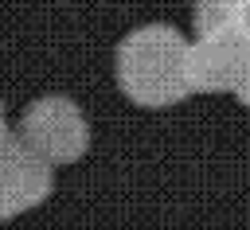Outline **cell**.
Returning <instances> with one entry per match:
<instances>
[{
  "label": "cell",
  "mask_w": 250,
  "mask_h": 230,
  "mask_svg": "<svg viewBox=\"0 0 250 230\" xmlns=\"http://www.w3.org/2000/svg\"><path fill=\"white\" fill-rule=\"evenodd\" d=\"M238 4H242V0H195V12H191L195 35L234 31V23H238Z\"/></svg>",
  "instance_id": "5"
},
{
  "label": "cell",
  "mask_w": 250,
  "mask_h": 230,
  "mask_svg": "<svg viewBox=\"0 0 250 230\" xmlns=\"http://www.w3.org/2000/svg\"><path fill=\"white\" fill-rule=\"evenodd\" d=\"M55 187V164L43 160L16 125L0 136V218H16L31 207H39Z\"/></svg>",
  "instance_id": "3"
},
{
  "label": "cell",
  "mask_w": 250,
  "mask_h": 230,
  "mask_svg": "<svg viewBox=\"0 0 250 230\" xmlns=\"http://www.w3.org/2000/svg\"><path fill=\"white\" fill-rule=\"evenodd\" d=\"M234 31L250 43V0H242V4H238V23H234Z\"/></svg>",
  "instance_id": "6"
},
{
  "label": "cell",
  "mask_w": 250,
  "mask_h": 230,
  "mask_svg": "<svg viewBox=\"0 0 250 230\" xmlns=\"http://www.w3.org/2000/svg\"><path fill=\"white\" fill-rule=\"evenodd\" d=\"M250 66V43L238 31L195 35L188 51V86L191 94H238Z\"/></svg>",
  "instance_id": "4"
},
{
  "label": "cell",
  "mask_w": 250,
  "mask_h": 230,
  "mask_svg": "<svg viewBox=\"0 0 250 230\" xmlns=\"http://www.w3.org/2000/svg\"><path fill=\"white\" fill-rule=\"evenodd\" d=\"M246 109H250V66H246V74H242V86H238V94H234Z\"/></svg>",
  "instance_id": "7"
},
{
  "label": "cell",
  "mask_w": 250,
  "mask_h": 230,
  "mask_svg": "<svg viewBox=\"0 0 250 230\" xmlns=\"http://www.w3.org/2000/svg\"><path fill=\"white\" fill-rule=\"evenodd\" d=\"M16 133L51 164H78L90 148V121L66 94H43L16 117Z\"/></svg>",
  "instance_id": "2"
},
{
  "label": "cell",
  "mask_w": 250,
  "mask_h": 230,
  "mask_svg": "<svg viewBox=\"0 0 250 230\" xmlns=\"http://www.w3.org/2000/svg\"><path fill=\"white\" fill-rule=\"evenodd\" d=\"M188 51L191 39L172 23H141L133 27L113 55L117 90L145 109L176 105L191 94L188 86Z\"/></svg>",
  "instance_id": "1"
}]
</instances>
